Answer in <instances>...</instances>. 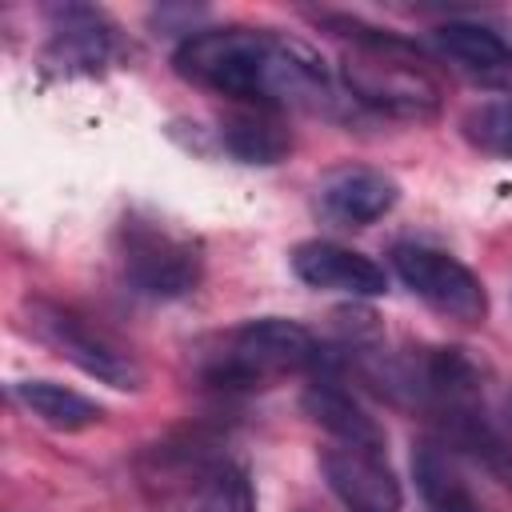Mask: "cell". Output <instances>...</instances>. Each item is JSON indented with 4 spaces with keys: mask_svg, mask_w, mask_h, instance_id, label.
Returning <instances> with one entry per match:
<instances>
[{
    "mask_svg": "<svg viewBox=\"0 0 512 512\" xmlns=\"http://www.w3.org/2000/svg\"><path fill=\"white\" fill-rule=\"evenodd\" d=\"M432 44L476 88L512 96V44L500 32L476 20H448L432 32Z\"/></svg>",
    "mask_w": 512,
    "mask_h": 512,
    "instance_id": "30bf717a",
    "label": "cell"
},
{
    "mask_svg": "<svg viewBox=\"0 0 512 512\" xmlns=\"http://www.w3.org/2000/svg\"><path fill=\"white\" fill-rule=\"evenodd\" d=\"M116 52V28L108 24L104 12L96 8H80V4H64L52 8V36L44 48V64L60 68V72H96L100 64H108Z\"/></svg>",
    "mask_w": 512,
    "mask_h": 512,
    "instance_id": "8fae6325",
    "label": "cell"
},
{
    "mask_svg": "<svg viewBox=\"0 0 512 512\" xmlns=\"http://www.w3.org/2000/svg\"><path fill=\"white\" fill-rule=\"evenodd\" d=\"M28 328L40 344H48L56 356H64L84 376H92L108 388L136 392L144 384V368H140L136 352L124 340H116L108 328L80 316L76 308H64L56 300H28Z\"/></svg>",
    "mask_w": 512,
    "mask_h": 512,
    "instance_id": "277c9868",
    "label": "cell"
},
{
    "mask_svg": "<svg viewBox=\"0 0 512 512\" xmlns=\"http://www.w3.org/2000/svg\"><path fill=\"white\" fill-rule=\"evenodd\" d=\"M320 472H324L332 496L348 512H400L404 508V488H400L396 472L388 468L384 452L328 444L320 452Z\"/></svg>",
    "mask_w": 512,
    "mask_h": 512,
    "instance_id": "52a82bcc",
    "label": "cell"
},
{
    "mask_svg": "<svg viewBox=\"0 0 512 512\" xmlns=\"http://www.w3.org/2000/svg\"><path fill=\"white\" fill-rule=\"evenodd\" d=\"M180 80L252 108H328L332 84L312 48L272 28H196L172 52Z\"/></svg>",
    "mask_w": 512,
    "mask_h": 512,
    "instance_id": "6da1fadb",
    "label": "cell"
},
{
    "mask_svg": "<svg viewBox=\"0 0 512 512\" xmlns=\"http://www.w3.org/2000/svg\"><path fill=\"white\" fill-rule=\"evenodd\" d=\"M304 412L336 440V444H352V448H368V452H384V428L368 416V408L344 392L332 380H312L300 396Z\"/></svg>",
    "mask_w": 512,
    "mask_h": 512,
    "instance_id": "7c38bea8",
    "label": "cell"
},
{
    "mask_svg": "<svg viewBox=\"0 0 512 512\" xmlns=\"http://www.w3.org/2000/svg\"><path fill=\"white\" fill-rule=\"evenodd\" d=\"M316 200H320V212L328 220H336L340 228H368V224L384 220L396 208L400 184L380 168L344 164V168H332L320 180Z\"/></svg>",
    "mask_w": 512,
    "mask_h": 512,
    "instance_id": "9c48e42d",
    "label": "cell"
},
{
    "mask_svg": "<svg viewBox=\"0 0 512 512\" xmlns=\"http://www.w3.org/2000/svg\"><path fill=\"white\" fill-rule=\"evenodd\" d=\"M312 364H320V344L304 324L284 316H260L244 320L224 336L220 352L204 364V380L224 392H248L264 388L276 376L304 372Z\"/></svg>",
    "mask_w": 512,
    "mask_h": 512,
    "instance_id": "7a4b0ae2",
    "label": "cell"
},
{
    "mask_svg": "<svg viewBox=\"0 0 512 512\" xmlns=\"http://www.w3.org/2000/svg\"><path fill=\"white\" fill-rule=\"evenodd\" d=\"M504 412H508V424H512V396H508V408Z\"/></svg>",
    "mask_w": 512,
    "mask_h": 512,
    "instance_id": "d6986e66",
    "label": "cell"
},
{
    "mask_svg": "<svg viewBox=\"0 0 512 512\" xmlns=\"http://www.w3.org/2000/svg\"><path fill=\"white\" fill-rule=\"evenodd\" d=\"M12 400L32 420H40L56 432H80V428H92L104 420V408L92 396L64 388L56 380H20V384H12Z\"/></svg>",
    "mask_w": 512,
    "mask_h": 512,
    "instance_id": "5bb4252c",
    "label": "cell"
},
{
    "mask_svg": "<svg viewBox=\"0 0 512 512\" xmlns=\"http://www.w3.org/2000/svg\"><path fill=\"white\" fill-rule=\"evenodd\" d=\"M344 88L356 104L392 116V120H436L440 116V88L436 80L412 64V56H376V52H352L340 68Z\"/></svg>",
    "mask_w": 512,
    "mask_h": 512,
    "instance_id": "5b68a950",
    "label": "cell"
},
{
    "mask_svg": "<svg viewBox=\"0 0 512 512\" xmlns=\"http://www.w3.org/2000/svg\"><path fill=\"white\" fill-rule=\"evenodd\" d=\"M460 132L472 148H480L484 156L496 160H512V96L504 100H488L464 112Z\"/></svg>",
    "mask_w": 512,
    "mask_h": 512,
    "instance_id": "ac0fdd59",
    "label": "cell"
},
{
    "mask_svg": "<svg viewBox=\"0 0 512 512\" xmlns=\"http://www.w3.org/2000/svg\"><path fill=\"white\" fill-rule=\"evenodd\" d=\"M412 472H416V488L432 512H484L476 504V496L468 492V484L460 480V472L452 468V460L444 456V448L420 444L412 456Z\"/></svg>",
    "mask_w": 512,
    "mask_h": 512,
    "instance_id": "2e32d148",
    "label": "cell"
},
{
    "mask_svg": "<svg viewBox=\"0 0 512 512\" xmlns=\"http://www.w3.org/2000/svg\"><path fill=\"white\" fill-rule=\"evenodd\" d=\"M196 512H256V492H252L248 468L232 464V460L212 464L200 480Z\"/></svg>",
    "mask_w": 512,
    "mask_h": 512,
    "instance_id": "e0dca14e",
    "label": "cell"
},
{
    "mask_svg": "<svg viewBox=\"0 0 512 512\" xmlns=\"http://www.w3.org/2000/svg\"><path fill=\"white\" fill-rule=\"evenodd\" d=\"M116 260L132 292L152 300H180L204 276V248L184 228L128 212L116 228Z\"/></svg>",
    "mask_w": 512,
    "mask_h": 512,
    "instance_id": "3957f363",
    "label": "cell"
},
{
    "mask_svg": "<svg viewBox=\"0 0 512 512\" xmlns=\"http://www.w3.org/2000/svg\"><path fill=\"white\" fill-rule=\"evenodd\" d=\"M288 264L308 288H320V292H344V296H360V300L388 292L384 268L372 256L344 248L336 240H304L292 248Z\"/></svg>",
    "mask_w": 512,
    "mask_h": 512,
    "instance_id": "ba28073f",
    "label": "cell"
},
{
    "mask_svg": "<svg viewBox=\"0 0 512 512\" xmlns=\"http://www.w3.org/2000/svg\"><path fill=\"white\" fill-rule=\"evenodd\" d=\"M220 144L240 164L272 168L292 152V132L272 116V108L244 104L220 116Z\"/></svg>",
    "mask_w": 512,
    "mask_h": 512,
    "instance_id": "4fadbf2b",
    "label": "cell"
},
{
    "mask_svg": "<svg viewBox=\"0 0 512 512\" xmlns=\"http://www.w3.org/2000/svg\"><path fill=\"white\" fill-rule=\"evenodd\" d=\"M392 268L404 288H412V296H420L432 312L456 324H480L488 316V292L464 260L428 244H396Z\"/></svg>",
    "mask_w": 512,
    "mask_h": 512,
    "instance_id": "8992f818",
    "label": "cell"
},
{
    "mask_svg": "<svg viewBox=\"0 0 512 512\" xmlns=\"http://www.w3.org/2000/svg\"><path fill=\"white\" fill-rule=\"evenodd\" d=\"M444 436H448L452 448L468 452L484 472H492L512 492V444L480 416V408L444 412Z\"/></svg>",
    "mask_w": 512,
    "mask_h": 512,
    "instance_id": "9a60e30c",
    "label": "cell"
}]
</instances>
